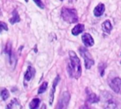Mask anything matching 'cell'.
Masks as SVG:
<instances>
[{
    "mask_svg": "<svg viewBox=\"0 0 121 109\" xmlns=\"http://www.w3.org/2000/svg\"><path fill=\"white\" fill-rule=\"evenodd\" d=\"M33 1L39 8H41V9H44V5H43V4H42V0H33Z\"/></svg>",
    "mask_w": 121,
    "mask_h": 109,
    "instance_id": "obj_20",
    "label": "cell"
},
{
    "mask_svg": "<svg viewBox=\"0 0 121 109\" xmlns=\"http://www.w3.org/2000/svg\"><path fill=\"white\" fill-rule=\"evenodd\" d=\"M60 1H63V0H60Z\"/></svg>",
    "mask_w": 121,
    "mask_h": 109,
    "instance_id": "obj_26",
    "label": "cell"
},
{
    "mask_svg": "<svg viewBox=\"0 0 121 109\" xmlns=\"http://www.w3.org/2000/svg\"><path fill=\"white\" fill-rule=\"evenodd\" d=\"M80 52H81V55L83 57L85 61V66H86V68L90 69L95 63V61L93 59L91 54L90 53V52L86 48V47H80Z\"/></svg>",
    "mask_w": 121,
    "mask_h": 109,
    "instance_id": "obj_3",
    "label": "cell"
},
{
    "mask_svg": "<svg viewBox=\"0 0 121 109\" xmlns=\"http://www.w3.org/2000/svg\"><path fill=\"white\" fill-rule=\"evenodd\" d=\"M104 109H121V104L114 99H109L104 104Z\"/></svg>",
    "mask_w": 121,
    "mask_h": 109,
    "instance_id": "obj_6",
    "label": "cell"
},
{
    "mask_svg": "<svg viewBox=\"0 0 121 109\" xmlns=\"http://www.w3.org/2000/svg\"><path fill=\"white\" fill-rule=\"evenodd\" d=\"M61 18L63 20L69 24H75L78 21L77 12L74 9H68V8H63L61 9Z\"/></svg>",
    "mask_w": 121,
    "mask_h": 109,
    "instance_id": "obj_2",
    "label": "cell"
},
{
    "mask_svg": "<svg viewBox=\"0 0 121 109\" xmlns=\"http://www.w3.org/2000/svg\"><path fill=\"white\" fill-rule=\"evenodd\" d=\"M5 52H6V53H8V55H9V61H10V62L12 63L13 62V55H12V47H11L10 43L7 44Z\"/></svg>",
    "mask_w": 121,
    "mask_h": 109,
    "instance_id": "obj_16",
    "label": "cell"
},
{
    "mask_svg": "<svg viewBox=\"0 0 121 109\" xmlns=\"http://www.w3.org/2000/svg\"><path fill=\"white\" fill-rule=\"evenodd\" d=\"M80 109H92V108H91L88 105H84V106H82V107H81Z\"/></svg>",
    "mask_w": 121,
    "mask_h": 109,
    "instance_id": "obj_23",
    "label": "cell"
},
{
    "mask_svg": "<svg viewBox=\"0 0 121 109\" xmlns=\"http://www.w3.org/2000/svg\"><path fill=\"white\" fill-rule=\"evenodd\" d=\"M41 109H47V108H46V106L42 105V108H41Z\"/></svg>",
    "mask_w": 121,
    "mask_h": 109,
    "instance_id": "obj_24",
    "label": "cell"
},
{
    "mask_svg": "<svg viewBox=\"0 0 121 109\" xmlns=\"http://www.w3.org/2000/svg\"><path fill=\"white\" fill-rule=\"evenodd\" d=\"M81 38H82V42L84 43V44L86 47H91L94 45V39L90 33L83 34Z\"/></svg>",
    "mask_w": 121,
    "mask_h": 109,
    "instance_id": "obj_7",
    "label": "cell"
},
{
    "mask_svg": "<svg viewBox=\"0 0 121 109\" xmlns=\"http://www.w3.org/2000/svg\"><path fill=\"white\" fill-rule=\"evenodd\" d=\"M120 63H121V62H120Z\"/></svg>",
    "mask_w": 121,
    "mask_h": 109,
    "instance_id": "obj_27",
    "label": "cell"
},
{
    "mask_svg": "<svg viewBox=\"0 0 121 109\" xmlns=\"http://www.w3.org/2000/svg\"><path fill=\"white\" fill-rule=\"evenodd\" d=\"M71 95L68 92H64L58 102V109H66L70 102Z\"/></svg>",
    "mask_w": 121,
    "mask_h": 109,
    "instance_id": "obj_4",
    "label": "cell"
},
{
    "mask_svg": "<svg viewBox=\"0 0 121 109\" xmlns=\"http://www.w3.org/2000/svg\"><path fill=\"white\" fill-rule=\"evenodd\" d=\"M104 12V5L103 4H99L94 9V14L95 17H99L101 16Z\"/></svg>",
    "mask_w": 121,
    "mask_h": 109,
    "instance_id": "obj_11",
    "label": "cell"
},
{
    "mask_svg": "<svg viewBox=\"0 0 121 109\" xmlns=\"http://www.w3.org/2000/svg\"><path fill=\"white\" fill-rule=\"evenodd\" d=\"M1 97L4 101H6L9 97V92L7 89H3L1 92Z\"/></svg>",
    "mask_w": 121,
    "mask_h": 109,
    "instance_id": "obj_17",
    "label": "cell"
},
{
    "mask_svg": "<svg viewBox=\"0 0 121 109\" xmlns=\"http://www.w3.org/2000/svg\"><path fill=\"white\" fill-rule=\"evenodd\" d=\"M8 29H9V28H8L7 24H4V22H1V31H4V30L7 31Z\"/></svg>",
    "mask_w": 121,
    "mask_h": 109,
    "instance_id": "obj_21",
    "label": "cell"
},
{
    "mask_svg": "<svg viewBox=\"0 0 121 109\" xmlns=\"http://www.w3.org/2000/svg\"><path fill=\"white\" fill-rule=\"evenodd\" d=\"M59 81H60V77H59V76H57V77L55 78V80H54L53 84H52V90H51V92H50V97H49V103H50V105H52V102H53V99H54V93H55L56 87V85H57V83H58Z\"/></svg>",
    "mask_w": 121,
    "mask_h": 109,
    "instance_id": "obj_9",
    "label": "cell"
},
{
    "mask_svg": "<svg viewBox=\"0 0 121 109\" xmlns=\"http://www.w3.org/2000/svg\"><path fill=\"white\" fill-rule=\"evenodd\" d=\"M86 92H87V100H86V102L88 103H95V102H98L99 101V97L95 93L90 92L88 89H86Z\"/></svg>",
    "mask_w": 121,
    "mask_h": 109,
    "instance_id": "obj_8",
    "label": "cell"
},
{
    "mask_svg": "<svg viewBox=\"0 0 121 109\" xmlns=\"http://www.w3.org/2000/svg\"><path fill=\"white\" fill-rule=\"evenodd\" d=\"M102 28H103V30H104V33H109L110 31L112 30V24H111L110 21L109 20L104 21L102 24Z\"/></svg>",
    "mask_w": 121,
    "mask_h": 109,
    "instance_id": "obj_13",
    "label": "cell"
},
{
    "mask_svg": "<svg viewBox=\"0 0 121 109\" xmlns=\"http://www.w3.org/2000/svg\"><path fill=\"white\" fill-rule=\"evenodd\" d=\"M39 104H40V99L34 98L29 104V107H30V109H37L39 107Z\"/></svg>",
    "mask_w": 121,
    "mask_h": 109,
    "instance_id": "obj_15",
    "label": "cell"
},
{
    "mask_svg": "<svg viewBox=\"0 0 121 109\" xmlns=\"http://www.w3.org/2000/svg\"><path fill=\"white\" fill-rule=\"evenodd\" d=\"M34 73H35L34 68L32 67H31V66H29L27 69L25 76H24V82L26 83V82H29V81L32 78V77L34 76Z\"/></svg>",
    "mask_w": 121,
    "mask_h": 109,
    "instance_id": "obj_10",
    "label": "cell"
},
{
    "mask_svg": "<svg viewBox=\"0 0 121 109\" xmlns=\"http://www.w3.org/2000/svg\"><path fill=\"white\" fill-rule=\"evenodd\" d=\"M69 57L70 62L67 66L68 73L71 77L78 79L81 75V66L80 59L76 52L73 51L69 52Z\"/></svg>",
    "mask_w": 121,
    "mask_h": 109,
    "instance_id": "obj_1",
    "label": "cell"
},
{
    "mask_svg": "<svg viewBox=\"0 0 121 109\" xmlns=\"http://www.w3.org/2000/svg\"><path fill=\"white\" fill-rule=\"evenodd\" d=\"M25 1H26V2H28V0H25Z\"/></svg>",
    "mask_w": 121,
    "mask_h": 109,
    "instance_id": "obj_25",
    "label": "cell"
},
{
    "mask_svg": "<svg viewBox=\"0 0 121 109\" xmlns=\"http://www.w3.org/2000/svg\"><path fill=\"white\" fill-rule=\"evenodd\" d=\"M47 86H48V83H47V82H44L43 83H42V85L40 86V87H39V89H38V94L43 93V92H45L46 90H47Z\"/></svg>",
    "mask_w": 121,
    "mask_h": 109,
    "instance_id": "obj_18",
    "label": "cell"
},
{
    "mask_svg": "<svg viewBox=\"0 0 121 109\" xmlns=\"http://www.w3.org/2000/svg\"><path fill=\"white\" fill-rule=\"evenodd\" d=\"M14 102H16V99L13 100L12 102H11L10 103H9V105H8V107H7V108H6V109H11V108H12V107H13V105L14 104Z\"/></svg>",
    "mask_w": 121,
    "mask_h": 109,
    "instance_id": "obj_22",
    "label": "cell"
},
{
    "mask_svg": "<svg viewBox=\"0 0 121 109\" xmlns=\"http://www.w3.org/2000/svg\"><path fill=\"white\" fill-rule=\"evenodd\" d=\"M84 29H85L84 24H77V25L75 26V27L72 28L71 33H72L73 35L77 36V35H79L80 33H81L84 31Z\"/></svg>",
    "mask_w": 121,
    "mask_h": 109,
    "instance_id": "obj_12",
    "label": "cell"
},
{
    "mask_svg": "<svg viewBox=\"0 0 121 109\" xmlns=\"http://www.w3.org/2000/svg\"><path fill=\"white\" fill-rule=\"evenodd\" d=\"M109 86L112 90L116 93H121V79L119 77H115L110 82Z\"/></svg>",
    "mask_w": 121,
    "mask_h": 109,
    "instance_id": "obj_5",
    "label": "cell"
},
{
    "mask_svg": "<svg viewBox=\"0 0 121 109\" xmlns=\"http://www.w3.org/2000/svg\"><path fill=\"white\" fill-rule=\"evenodd\" d=\"M20 22V17H19L18 14H17V10H14L13 12V16L12 18L10 19V23L12 24H14L16 23H18Z\"/></svg>",
    "mask_w": 121,
    "mask_h": 109,
    "instance_id": "obj_14",
    "label": "cell"
},
{
    "mask_svg": "<svg viewBox=\"0 0 121 109\" xmlns=\"http://www.w3.org/2000/svg\"><path fill=\"white\" fill-rule=\"evenodd\" d=\"M106 67V65L104 63H100L99 65V72H100V75L103 76L104 75V69H105Z\"/></svg>",
    "mask_w": 121,
    "mask_h": 109,
    "instance_id": "obj_19",
    "label": "cell"
}]
</instances>
